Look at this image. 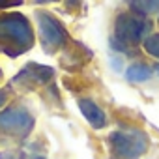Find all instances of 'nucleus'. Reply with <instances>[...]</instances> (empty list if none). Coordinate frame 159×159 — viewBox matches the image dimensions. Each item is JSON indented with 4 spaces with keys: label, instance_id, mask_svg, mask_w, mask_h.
Returning <instances> with one entry per match:
<instances>
[{
    "label": "nucleus",
    "instance_id": "f257e3e1",
    "mask_svg": "<svg viewBox=\"0 0 159 159\" xmlns=\"http://www.w3.org/2000/svg\"><path fill=\"white\" fill-rule=\"evenodd\" d=\"M34 45V32L30 21L13 11L0 15V51L8 56H19Z\"/></svg>",
    "mask_w": 159,
    "mask_h": 159
},
{
    "label": "nucleus",
    "instance_id": "f03ea898",
    "mask_svg": "<svg viewBox=\"0 0 159 159\" xmlns=\"http://www.w3.org/2000/svg\"><path fill=\"white\" fill-rule=\"evenodd\" d=\"M150 30H152V23L148 19L133 13H122L114 23L112 45H116L118 49H127L131 45L144 41L150 36Z\"/></svg>",
    "mask_w": 159,
    "mask_h": 159
},
{
    "label": "nucleus",
    "instance_id": "7ed1b4c3",
    "mask_svg": "<svg viewBox=\"0 0 159 159\" xmlns=\"http://www.w3.org/2000/svg\"><path fill=\"white\" fill-rule=\"evenodd\" d=\"M111 150L118 159H139L148 150V135L140 129H116L109 137Z\"/></svg>",
    "mask_w": 159,
    "mask_h": 159
},
{
    "label": "nucleus",
    "instance_id": "20e7f679",
    "mask_svg": "<svg viewBox=\"0 0 159 159\" xmlns=\"http://www.w3.org/2000/svg\"><path fill=\"white\" fill-rule=\"evenodd\" d=\"M36 19H38V28H39L41 49L47 54H54L69 39L64 25L54 15H51L49 11H38L36 13Z\"/></svg>",
    "mask_w": 159,
    "mask_h": 159
},
{
    "label": "nucleus",
    "instance_id": "39448f33",
    "mask_svg": "<svg viewBox=\"0 0 159 159\" xmlns=\"http://www.w3.org/2000/svg\"><path fill=\"white\" fill-rule=\"evenodd\" d=\"M34 116L25 107H10L0 112V129L17 137H26L34 129Z\"/></svg>",
    "mask_w": 159,
    "mask_h": 159
},
{
    "label": "nucleus",
    "instance_id": "423d86ee",
    "mask_svg": "<svg viewBox=\"0 0 159 159\" xmlns=\"http://www.w3.org/2000/svg\"><path fill=\"white\" fill-rule=\"evenodd\" d=\"M79 109H81V114L88 120V124L94 127V129H101V127H105V124H107V114H105V111L98 105V103H94L92 99H79Z\"/></svg>",
    "mask_w": 159,
    "mask_h": 159
},
{
    "label": "nucleus",
    "instance_id": "0eeeda50",
    "mask_svg": "<svg viewBox=\"0 0 159 159\" xmlns=\"http://www.w3.org/2000/svg\"><path fill=\"white\" fill-rule=\"evenodd\" d=\"M21 75H28V77H32V81H34V83H47V81H51V79H52L54 69H52V67H49V66L28 64V66L23 69V73H21Z\"/></svg>",
    "mask_w": 159,
    "mask_h": 159
},
{
    "label": "nucleus",
    "instance_id": "6e6552de",
    "mask_svg": "<svg viewBox=\"0 0 159 159\" xmlns=\"http://www.w3.org/2000/svg\"><path fill=\"white\" fill-rule=\"evenodd\" d=\"M150 77H152V67L144 62H135L125 71V79L131 83H144Z\"/></svg>",
    "mask_w": 159,
    "mask_h": 159
},
{
    "label": "nucleus",
    "instance_id": "1a4fd4ad",
    "mask_svg": "<svg viewBox=\"0 0 159 159\" xmlns=\"http://www.w3.org/2000/svg\"><path fill=\"white\" fill-rule=\"evenodd\" d=\"M129 6L139 13V15H150V13H159V2L153 0V2H129Z\"/></svg>",
    "mask_w": 159,
    "mask_h": 159
},
{
    "label": "nucleus",
    "instance_id": "9d476101",
    "mask_svg": "<svg viewBox=\"0 0 159 159\" xmlns=\"http://www.w3.org/2000/svg\"><path fill=\"white\" fill-rule=\"evenodd\" d=\"M144 49L148 54H152L153 58L159 60V34H153V36H148L144 41H142Z\"/></svg>",
    "mask_w": 159,
    "mask_h": 159
},
{
    "label": "nucleus",
    "instance_id": "9b49d317",
    "mask_svg": "<svg viewBox=\"0 0 159 159\" xmlns=\"http://www.w3.org/2000/svg\"><path fill=\"white\" fill-rule=\"evenodd\" d=\"M0 159H25V155H23L21 152L6 150V152H0Z\"/></svg>",
    "mask_w": 159,
    "mask_h": 159
},
{
    "label": "nucleus",
    "instance_id": "f8f14e48",
    "mask_svg": "<svg viewBox=\"0 0 159 159\" xmlns=\"http://www.w3.org/2000/svg\"><path fill=\"white\" fill-rule=\"evenodd\" d=\"M6 98H8V94H6V92H0V107L6 103Z\"/></svg>",
    "mask_w": 159,
    "mask_h": 159
},
{
    "label": "nucleus",
    "instance_id": "ddd939ff",
    "mask_svg": "<svg viewBox=\"0 0 159 159\" xmlns=\"http://www.w3.org/2000/svg\"><path fill=\"white\" fill-rule=\"evenodd\" d=\"M155 69H157V75H159V66H157V67H155Z\"/></svg>",
    "mask_w": 159,
    "mask_h": 159
}]
</instances>
